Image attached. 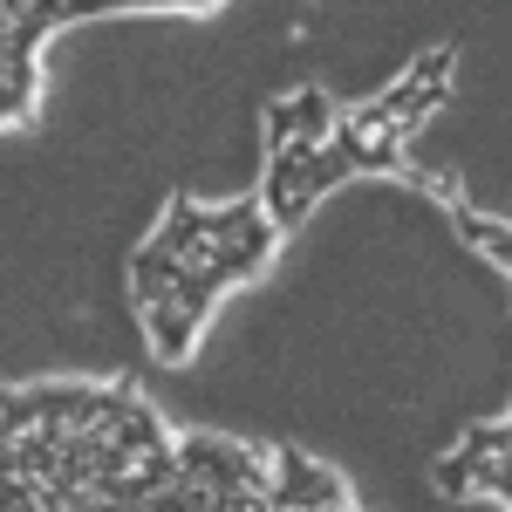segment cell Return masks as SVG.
Returning <instances> with one entry per match:
<instances>
[{
	"label": "cell",
	"instance_id": "cell-1",
	"mask_svg": "<svg viewBox=\"0 0 512 512\" xmlns=\"http://www.w3.org/2000/svg\"><path fill=\"white\" fill-rule=\"evenodd\" d=\"M267 499L287 512H349V485L328 465H315L308 451H280V485Z\"/></svg>",
	"mask_w": 512,
	"mask_h": 512
},
{
	"label": "cell",
	"instance_id": "cell-2",
	"mask_svg": "<svg viewBox=\"0 0 512 512\" xmlns=\"http://www.w3.org/2000/svg\"><path fill=\"white\" fill-rule=\"evenodd\" d=\"M144 328H151V342H158L164 362H185L192 355V335H198V321L178 308V294H164V301H151L144 308Z\"/></svg>",
	"mask_w": 512,
	"mask_h": 512
},
{
	"label": "cell",
	"instance_id": "cell-3",
	"mask_svg": "<svg viewBox=\"0 0 512 512\" xmlns=\"http://www.w3.org/2000/svg\"><path fill=\"white\" fill-rule=\"evenodd\" d=\"M260 219V198H233V205H198L192 212V226L198 239H239L246 226Z\"/></svg>",
	"mask_w": 512,
	"mask_h": 512
},
{
	"label": "cell",
	"instance_id": "cell-4",
	"mask_svg": "<svg viewBox=\"0 0 512 512\" xmlns=\"http://www.w3.org/2000/svg\"><path fill=\"white\" fill-rule=\"evenodd\" d=\"M103 444H117V451H130V458H144V451H158V444H164V424H158V410H151V403H137V410L123 417L117 431H103Z\"/></svg>",
	"mask_w": 512,
	"mask_h": 512
},
{
	"label": "cell",
	"instance_id": "cell-5",
	"mask_svg": "<svg viewBox=\"0 0 512 512\" xmlns=\"http://www.w3.org/2000/svg\"><path fill=\"white\" fill-rule=\"evenodd\" d=\"M451 219H458V233L472 239L478 253H492L499 267H512V226H499V219H485V212H472V205H458Z\"/></svg>",
	"mask_w": 512,
	"mask_h": 512
},
{
	"label": "cell",
	"instance_id": "cell-6",
	"mask_svg": "<svg viewBox=\"0 0 512 512\" xmlns=\"http://www.w3.org/2000/svg\"><path fill=\"white\" fill-rule=\"evenodd\" d=\"M171 294H178V308H185L192 321H205V315H212V301H219V287H212V274H205V267H178Z\"/></svg>",
	"mask_w": 512,
	"mask_h": 512
},
{
	"label": "cell",
	"instance_id": "cell-7",
	"mask_svg": "<svg viewBox=\"0 0 512 512\" xmlns=\"http://www.w3.org/2000/svg\"><path fill=\"white\" fill-rule=\"evenodd\" d=\"M294 110H301V137L328 144V130H335V110H328V96H321V89H301V96H294Z\"/></svg>",
	"mask_w": 512,
	"mask_h": 512
},
{
	"label": "cell",
	"instance_id": "cell-8",
	"mask_svg": "<svg viewBox=\"0 0 512 512\" xmlns=\"http://www.w3.org/2000/svg\"><path fill=\"white\" fill-rule=\"evenodd\" d=\"M458 451H472V458H512V424H472Z\"/></svg>",
	"mask_w": 512,
	"mask_h": 512
},
{
	"label": "cell",
	"instance_id": "cell-9",
	"mask_svg": "<svg viewBox=\"0 0 512 512\" xmlns=\"http://www.w3.org/2000/svg\"><path fill=\"white\" fill-rule=\"evenodd\" d=\"M472 451H451V458H437V485H444V492H451V499H465V492H472Z\"/></svg>",
	"mask_w": 512,
	"mask_h": 512
},
{
	"label": "cell",
	"instance_id": "cell-10",
	"mask_svg": "<svg viewBox=\"0 0 512 512\" xmlns=\"http://www.w3.org/2000/svg\"><path fill=\"white\" fill-rule=\"evenodd\" d=\"M294 137H301V110H294V96H287V103H274V110H267V151L294 144Z\"/></svg>",
	"mask_w": 512,
	"mask_h": 512
},
{
	"label": "cell",
	"instance_id": "cell-11",
	"mask_svg": "<svg viewBox=\"0 0 512 512\" xmlns=\"http://www.w3.org/2000/svg\"><path fill=\"white\" fill-rule=\"evenodd\" d=\"M239 253H246V260H260V267H267V253H274V226H267V219H253V226H246V233H239Z\"/></svg>",
	"mask_w": 512,
	"mask_h": 512
},
{
	"label": "cell",
	"instance_id": "cell-12",
	"mask_svg": "<svg viewBox=\"0 0 512 512\" xmlns=\"http://www.w3.org/2000/svg\"><path fill=\"white\" fill-rule=\"evenodd\" d=\"M0 478H21V451H14V431L0 424Z\"/></svg>",
	"mask_w": 512,
	"mask_h": 512
}]
</instances>
